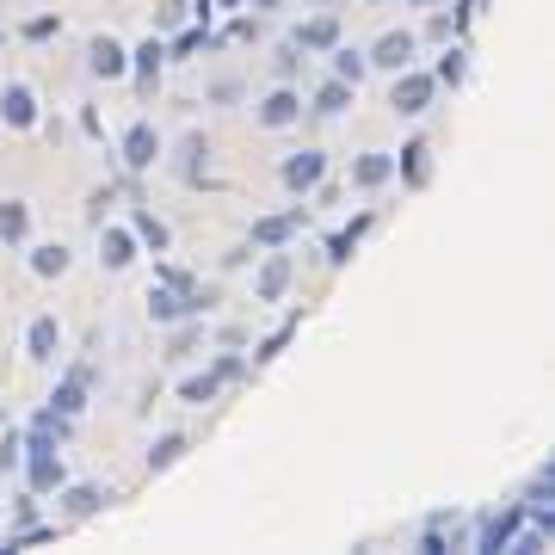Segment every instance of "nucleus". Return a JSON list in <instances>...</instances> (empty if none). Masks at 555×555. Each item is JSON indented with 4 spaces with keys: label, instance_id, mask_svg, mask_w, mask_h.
<instances>
[{
    "label": "nucleus",
    "instance_id": "obj_20",
    "mask_svg": "<svg viewBox=\"0 0 555 555\" xmlns=\"http://www.w3.org/2000/svg\"><path fill=\"white\" fill-rule=\"evenodd\" d=\"M25 235H31V210L19 198H7L0 204V241H25Z\"/></svg>",
    "mask_w": 555,
    "mask_h": 555
},
{
    "label": "nucleus",
    "instance_id": "obj_2",
    "mask_svg": "<svg viewBox=\"0 0 555 555\" xmlns=\"http://www.w3.org/2000/svg\"><path fill=\"white\" fill-rule=\"evenodd\" d=\"M414 50H420V37H414V31H383L377 44H370V56H364V62L395 74V68H414Z\"/></svg>",
    "mask_w": 555,
    "mask_h": 555
},
{
    "label": "nucleus",
    "instance_id": "obj_25",
    "mask_svg": "<svg viewBox=\"0 0 555 555\" xmlns=\"http://www.w3.org/2000/svg\"><path fill=\"white\" fill-rule=\"evenodd\" d=\"M179 457H185V432H167L155 451H148V469H173Z\"/></svg>",
    "mask_w": 555,
    "mask_h": 555
},
{
    "label": "nucleus",
    "instance_id": "obj_24",
    "mask_svg": "<svg viewBox=\"0 0 555 555\" xmlns=\"http://www.w3.org/2000/svg\"><path fill=\"white\" fill-rule=\"evenodd\" d=\"M99 506H105L99 488H68V494H62V512H68V518H93Z\"/></svg>",
    "mask_w": 555,
    "mask_h": 555
},
{
    "label": "nucleus",
    "instance_id": "obj_36",
    "mask_svg": "<svg viewBox=\"0 0 555 555\" xmlns=\"http://www.w3.org/2000/svg\"><path fill=\"white\" fill-rule=\"evenodd\" d=\"M216 7H241V0H216Z\"/></svg>",
    "mask_w": 555,
    "mask_h": 555
},
{
    "label": "nucleus",
    "instance_id": "obj_19",
    "mask_svg": "<svg viewBox=\"0 0 555 555\" xmlns=\"http://www.w3.org/2000/svg\"><path fill=\"white\" fill-rule=\"evenodd\" d=\"M463 74H469V50L451 44V50H444V62L432 68V81H438V87H463Z\"/></svg>",
    "mask_w": 555,
    "mask_h": 555
},
{
    "label": "nucleus",
    "instance_id": "obj_1",
    "mask_svg": "<svg viewBox=\"0 0 555 555\" xmlns=\"http://www.w3.org/2000/svg\"><path fill=\"white\" fill-rule=\"evenodd\" d=\"M432 93H438V81H432V74H414V68H395V87H389V105L401 111V118H420V111L432 105Z\"/></svg>",
    "mask_w": 555,
    "mask_h": 555
},
{
    "label": "nucleus",
    "instance_id": "obj_16",
    "mask_svg": "<svg viewBox=\"0 0 555 555\" xmlns=\"http://www.w3.org/2000/svg\"><path fill=\"white\" fill-rule=\"evenodd\" d=\"M395 173H401L407 185H426V179H432V148H426V142H407L401 161H395Z\"/></svg>",
    "mask_w": 555,
    "mask_h": 555
},
{
    "label": "nucleus",
    "instance_id": "obj_9",
    "mask_svg": "<svg viewBox=\"0 0 555 555\" xmlns=\"http://www.w3.org/2000/svg\"><path fill=\"white\" fill-rule=\"evenodd\" d=\"M296 118H303V99H296L290 87H272L266 99H259V124L266 130H290Z\"/></svg>",
    "mask_w": 555,
    "mask_h": 555
},
{
    "label": "nucleus",
    "instance_id": "obj_26",
    "mask_svg": "<svg viewBox=\"0 0 555 555\" xmlns=\"http://www.w3.org/2000/svg\"><path fill=\"white\" fill-rule=\"evenodd\" d=\"M352 93H358V87H346V81H327V87L315 93V111H327V118H333V111H346V105H352Z\"/></svg>",
    "mask_w": 555,
    "mask_h": 555
},
{
    "label": "nucleus",
    "instance_id": "obj_17",
    "mask_svg": "<svg viewBox=\"0 0 555 555\" xmlns=\"http://www.w3.org/2000/svg\"><path fill=\"white\" fill-rule=\"evenodd\" d=\"M161 62H167V44H155V37H148V44L136 50V87H142V93H155V81H161Z\"/></svg>",
    "mask_w": 555,
    "mask_h": 555
},
{
    "label": "nucleus",
    "instance_id": "obj_28",
    "mask_svg": "<svg viewBox=\"0 0 555 555\" xmlns=\"http://www.w3.org/2000/svg\"><path fill=\"white\" fill-rule=\"evenodd\" d=\"M56 31H62V19H56V13H37V19H25V44H50Z\"/></svg>",
    "mask_w": 555,
    "mask_h": 555
},
{
    "label": "nucleus",
    "instance_id": "obj_38",
    "mask_svg": "<svg viewBox=\"0 0 555 555\" xmlns=\"http://www.w3.org/2000/svg\"><path fill=\"white\" fill-rule=\"evenodd\" d=\"M0 44H7V31H0Z\"/></svg>",
    "mask_w": 555,
    "mask_h": 555
},
{
    "label": "nucleus",
    "instance_id": "obj_29",
    "mask_svg": "<svg viewBox=\"0 0 555 555\" xmlns=\"http://www.w3.org/2000/svg\"><path fill=\"white\" fill-rule=\"evenodd\" d=\"M198 155H204V136H185L179 142V173L185 179H198Z\"/></svg>",
    "mask_w": 555,
    "mask_h": 555
},
{
    "label": "nucleus",
    "instance_id": "obj_4",
    "mask_svg": "<svg viewBox=\"0 0 555 555\" xmlns=\"http://www.w3.org/2000/svg\"><path fill=\"white\" fill-rule=\"evenodd\" d=\"M290 272H296V259L272 247V253H266V266L253 272V296H259V303H278V296L290 290Z\"/></svg>",
    "mask_w": 555,
    "mask_h": 555
},
{
    "label": "nucleus",
    "instance_id": "obj_22",
    "mask_svg": "<svg viewBox=\"0 0 555 555\" xmlns=\"http://www.w3.org/2000/svg\"><path fill=\"white\" fill-rule=\"evenodd\" d=\"M50 407H56V414L62 420H74V414H81V407H87V377H68L56 395H50Z\"/></svg>",
    "mask_w": 555,
    "mask_h": 555
},
{
    "label": "nucleus",
    "instance_id": "obj_11",
    "mask_svg": "<svg viewBox=\"0 0 555 555\" xmlns=\"http://www.w3.org/2000/svg\"><path fill=\"white\" fill-rule=\"evenodd\" d=\"M0 118H7L13 130H31V124H37V99H31L25 81H13L7 93H0Z\"/></svg>",
    "mask_w": 555,
    "mask_h": 555
},
{
    "label": "nucleus",
    "instance_id": "obj_3",
    "mask_svg": "<svg viewBox=\"0 0 555 555\" xmlns=\"http://www.w3.org/2000/svg\"><path fill=\"white\" fill-rule=\"evenodd\" d=\"M321 173H327V155H321V148H296V155L278 167L284 192H315V185H321Z\"/></svg>",
    "mask_w": 555,
    "mask_h": 555
},
{
    "label": "nucleus",
    "instance_id": "obj_30",
    "mask_svg": "<svg viewBox=\"0 0 555 555\" xmlns=\"http://www.w3.org/2000/svg\"><path fill=\"white\" fill-rule=\"evenodd\" d=\"M290 327H296V321H284L272 340H259V352H253V358H278V352H284V340H290Z\"/></svg>",
    "mask_w": 555,
    "mask_h": 555
},
{
    "label": "nucleus",
    "instance_id": "obj_14",
    "mask_svg": "<svg viewBox=\"0 0 555 555\" xmlns=\"http://www.w3.org/2000/svg\"><path fill=\"white\" fill-rule=\"evenodd\" d=\"M395 179V155H358L352 161V185L358 192H377V185H389Z\"/></svg>",
    "mask_w": 555,
    "mask_h": 555
},
{
    "label": "nucleus",
    "instance_id": "obj_21",
    "mask_svg": "<svg viewBox=\"0 0 555 555\" xmlns=\"http://www.w3.org/2000/svg\"><path fill=\"white\" fill-rule=\"evenodd\" d=\"M364 229H370V210H364V216H352L346 229L327 241V259H333V266H340V259H352V247H358V235H364Z\"/></svg>",
    "mask_w": 555,
    "mask_h": 555
},
{
    "label": "nucleus",
    "instance_id": "obj_23",
    "mask_svg": "<svg viewBox=\"0 0 555 555\" xmlns=\"http://www.w3.org/2000/svg\"><path fill=\"white\" fill-rule=\"evenodd\" d=\"M370 74V62H364V50H333V81H346V87H358Z\"/></svg>",
    "mask_w": 555,
    "mask_h": 555
},
{
    "label": "nucleus",
    "instance_id": "obj_15",
    "mask_svg": "<svg viewBox=\"0 0 555 555\" xmlns=\"http://www.w3.org/2000/svg\"><path fill=\"white\" fill-rule=\"evenodd\" d=\"M99 259H105L111 272H124L130 259H136V235L130 229H99Z\"/></svg>",
    "mask_w": 555,
    "mask_h": 555
},
{
    "label": "nucleus",
    "instance_id": "obj_7",
    "mask_svg": "<svg viewBox=\"0 0 555 555\" xmlns=\"http://www.w3.org/2000/svg\"><path fill=\"white\" fill-rule=\"evenodd\" d=\"M87 68L99 74V81H124L130 56H124V44H118V37H93V44H87Z\"/></svg>",
    "mask_w": 555,
    "mask_h": 555
},
{
    "label": "nucleus",
    "instance_id": "obj_27",
    "mask_svg": "<svg viewBox=\"0 0 555 555\" xmlns=\"http://www.w3.org/2000/svg\"><path fill=\"white\" fill-rule=\"evenodd\" d=\"M136 241H148V247L161 253V247H167V222H161L155 210H136Z\"/></svg>",
    "mask_w": 555,
    "mask_h": 555
},
{
    "label": "nucleus",
    "instance_id": "obj_37",
    "mask_svg": "<svg viewBox=\"0 0 555 555\" xmlns=\"http://www.w3.org/2000/svg\"><path fill=\"white\" fill-rule=\"evenodd\" d=\"M370 7H383V0H370Z\"/></svg>",
    "mask_w": 555,
    "mask_h": 555
},
{
    "label": "nucleus",
    "instance_id": "obj_18",
    "mask_svg": "<svg viewBox=\"0 0 555 555\" xmlns=\"http://www.w3.org/2000/svg\"><path fill=\"white\" fill-rule=\"evenodd\" d=\"M31 272H37V278H62V272H68V247H62V241L31 247Z\"/></svg>",
    "mask_w": 555,
    "mask_h": 555
},
{
    "label": "nucleus",
    "instance_id": "obj_31",
    "mask_svg": "<svg viewBox=\"0 0 555 555\" xmlns=\"http://www.w3.org/2000/svg\"><path fill=\"white\" fill-rule=\"evenodd\" d=\"M210 99H216V105H235V99H241V87H235V81H216V87H210Z\"/></svg>",
    "mask_w": 555,
    "mask_h": 555
},
{
    "label": "nucleus",
    "instance_id": "obj_5",
    "mask_svg": "<svg viewBox=\"0 0 555 555\" xmlns=\"http://www.w3.org/2000/svg\"><path fill=\"white\" fill-rule=\"evenodd\" d=\"M118 148H124V167H130V173H148V167L161 161V136H155V124H130Z\"/></svg>",
    "mask_w": 555,
    "mask_h": 555
},
{
    "label": "nucleus",
    "instance_id": "obj_12",
    "mask_svg": "<svg viewBox=\"0 0 555 555\" xmlns=\"http://www.w3.org/2000/svg\"><path fill=\"white\" fill-rule=\"evenodd\" d=\"M56 346H62V327H56V315H37V321L25 327V352H31L37 364H50V358H56Z\"/></svg>",
    "mask_w": 555,
    "mask_h": 555
},
{
    "label": "nucleus",
    "instance_id": "obj_34",
    "mask_svg": "<svg viewBox=\"0 0 555 555\" xmlns=\"http://www.w3.org/2000/svg\"><path fill=\"white\" fill-rule=\"evenodd\" d=\"M253 7H259V13H278V7H284V0H253Z\"/></svg>",
    "mask_w": 555,
    "mask_h": 555
},
{
    "label": "nucleus",
    "instance_id": "obj_33",
    "mask_svg": "<svg viewBox=\"0 0 555 555\" xmlns=\"http://www.w3.org/2000/svg\"><path fill=\"white\" fill-rule=\"evenodd\" d=\"M179 13H185V0H161V25H179Z\"/></svg>",
    "mask_w": 555,
    "mask_h": 555
},
{
    "label": "nucleus",
    "instance_id": "obj_13",
    "mask_svg": "<svg viewBox=\"0 0 555 555\" xmlns=\"http://www.w3.org/2000/svg\"><path fill=\"white\" fill-rule=\"evenodd\" d=\"M290 44H296V50H333V44H340V19L321 13V19H309V25H296Z\"/></svg>",
    "mask_w": 555,
    "mask_h": 555
},
{
    "label": "nucleus",
    "instance_id": "obj_6",
    "mask_svg": "<svg viewBox=\"0 0 555 555\" xmlns=\"http://www.w3.org/2000/svg\"><path fill=\"white\" fill-rule=\"evenodd\" d=\"M229 377H241V358H235V352H229V358H216V370H204V377H185V383H179V395L204 407L222 383H229Z\"/></svg>",
    "mask_w": 555,
    "mask_h": 555
},
{
    "label": "nucleus",
    "instance_id": "obj_35",
    "mask_svg": "<svg viewBox=\"0 0 555 555\" xmlns=\"http://www.w3.org/2000/svg\"><path fill=\"white\" fill-rule=\"evenodd\" d=\"M407 7H438V0H407Z\"/></svg>",
    "mask_w": 555,
    "mask_h": 555
},
{
    "label": "nucleus",
    "instance_id": "obj_8",
    "mask_svg": "<svg viewBox=\"0 0 555 555\" xmlns=\"http://www.w3.org/2000/svg\"><path fill=\"white\" fill-rule=\"evenodd\" d=\"M518 525H525V506H506V512H488L481 518V549H512V537H518Z\"/></svg>",
    "mask_w": 555,
    "mask_h": 555
},
{
    "label": "nucleus",
    "instance_id": "obj_32",
    "mask_svg": "<svg viewBox=\"0 0 555 555\" xmlns=\"http://www.w3.org/2000/svg\"><path fill=\"white\" fill-rule=\"evenodd\" d=\"M296 62H303V56H296V44H284V50H278V74H284V81L296 74Z\"/></svg>",
    "mask_w": 555,
    "mask_h": 555
},
{
    "label": "nucleus",
    "instance_id": "obj_10",
    "mask_svg": "<svg viewBox=\"0 0 555 555\" xmlns=\"http://www.w3.org/2000/svg\"><path fill=\"white\" fill-rule=\"evenodd\" d=\"M296 229H303V210H284V216H259L253 222V247H284Z\"/></svg>",
    "mask_w": 555,
    "mask_h": 555
}]
</instances>
